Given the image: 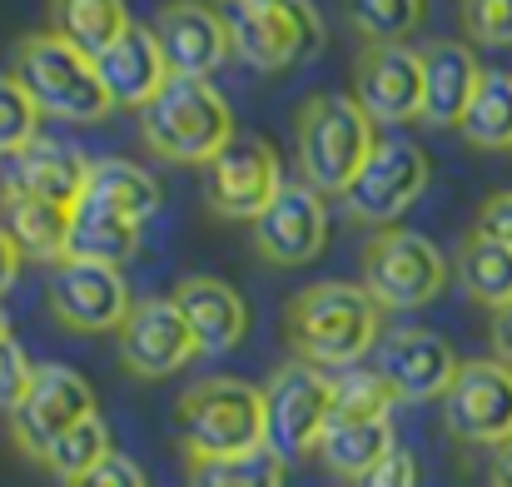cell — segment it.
<instances>
[{
  "instance_id": "5b68a950",
  "label": "cell",
  "mask_w": 512,
  "mask_h": 487,
  "mask_svg": "<svg viewBox=\"0 0 512 487\" xmlns=\"http://www.w3.org/2000/svg\"><path fill=\"white\" fill-rule=\"evenodd\" d=\"M294 150L299 179L314 194H343L378 150V135L353 95H309L294 120Z\"/></svg>"
},
{
  "instance_id": "2e32d148",
  "label": "cell",
  "mask_w": 512,
  "mask_h": 487,
  "mask_svg": "<svg viewBox=\"0 0 512 487\" xmlns=\"http://www.w3.org/2000/svg\"><path fill=\"white\" fill-rule=\"evenodd\" d=\"M353 100L373 125H408L423 115V60L408 45H363L353 60Z\"/></svg>"
},
{
  "instance_id": "e575fe53",
  "label": "cell",
  "mask_w": 512,
  "mask_h": 487,
  "mask_svg": "<svg viewBox=\"0 0 512 487\" xmlns=\"http://www.w3.org/2000/svg\"><path fill=\"white\" fill-rule=\"evenodd\" d=\"M458 20L473 45H488V50L512 45V0H458Z\"/></svg>"
},
{
  "instance_id": "f546056e",
  "label": "cell",
  "mask_w": 512,
  "mask_h": 487,
  "mask_svg": "<svg viewBox=\"0 0 512 487\" xmlns=\"http://www.w3.org/2000/svg\"><path fill=\"white\" fill-rule=\"evenodd\" d=\"M284 458L269 448L239 458H184V487H284Z\"/></svg>"
},
{
  "instance_id": "30bf717a",
  "label": "cell",
  "mask_w": 512,
  "mask_h": 487,
  "mask_svg": "<svg viewBox=\"0 0 512 487\" xmlns=\"http://www.w3.org/2000/svg\"><path fill=\"white\" fill-rule=\"evenodd\" d=\"M45 304L70 333H120L135 309L125 274L90 259H60L45 279Z\"/></svg>"
},
{
  "instance_id": "f1b7e54d",
  "label": "cell",
  "mask_w": 512,
  "mask_h": 487,
  "mask_svg": "<svg viewBox=\"0 0 512 487\" xmlns=\"http://www.w3.org/2000/svg\"><path fill=\"white\" fill-rule=\"evenodd\" d=\"M463 140L473 150H512V75L508 70H483L478 95L468 115L458 120Z\"/></svg>"
},
{
  "instance_id": "ee69618b",
  "label": "cell",
  "mask_w": 512,
  "mask_h": 487,
  "mask_svg": "<svg viewBox=\"0 0 512 487\" xmlns=\"http://www.w3.org/2000/svg\"><path fill=\"white\" fill-rule=\"evenodd\" d=\"M204 5H209V0H204Z\"/></svg>"
},
{
  "instance_id": "f35d334b",
  "label": "cell",
  "mask_w": 512,
  "mask_h": 487,
  "mask_svg": "<svg viewBox=\"0 0 512 487\" xmlns=\"http://www.w3.org/2000/svg\"><path fill=\"white\" fill-rule=\"evenodd\" d=\"M478 229H483L488 239H498V244H508L512 249V189L483 199V209H478Z\"/></svg>"
},
{
  "instance_id": "83f0119b",
  "label": "cell",
  "mask_w": 512,
  "mask_h": 487,
  "mask_svg": "<svg viewBox=\"0 0 512 487\" xmlns=\"http://www.w3.org/2000/svg\"><path fill=\"white\" fill-rule=\"evenodd\" d=\"M85 199H95V204H105V209H115V214H125V219L145 224V219L165 204V189H160V179H155L145 164H135V160H95L90 164Z\"/></svg>"
},
{
  "instance_id": "d6986e66",
  "label": "cell",
  "mask_w": 512,
  "mask_h": 487,
  "mask_svg": "<svg viewBox=\"0 0 512 487\" xmlns=\"http://www.w3.org/2000/svg\"><path fill=\"white\" fill-rule=\"evenodd\" d=\"M85 184H90V160L65 140H30L0 169V189L30 194V199H45L60 209H75L85 199Z\"/></svg>"
},
{
  "instance_id": "603a6c76",
  "label": "cell",
  "mask_w": 512,
  "mask_h": 487,
  "mask_svg": "<svg viewBox=\"0 0 512 487\" xmlns=\"http://www.w3.org/2000/svg\"><path fill=\"white\" fill-rule=\"evenodd\" d=\"M0 229L15 239V249L25 259H40L50 269L60 259H70V209H60V204L0 189Z\"/></svg>"
},
{
  "instance_id": "8d00e7d4",
  "label": "cell",
  "mask_w": 512,
  "mask_h": 487,
  "mask_svg": "<svg viewBox=\"0 0 512 487\" xmlns=\"http://www.w3.org/2000/svg\"><path fill=\"white\" fill-rule=\"evenodd\" d=\"M70 487H150V483H145V473H140V463H135V458L110 453L105 463H95L85 478H75Z\"/></svg>"
},
{
  "instance_id": "484cf974",
  "label": "cell",
  "mask_w": 512,
  "mask_h": 487,
  "mask_svg": "<svg viewBox=\"0 0 512 487\" xmlns=\"http://www.w3.org/2000/svg\"><path fill=\"white\" fill-rule=\"evenodd\" d=\"M393 448H398V443H393V423H388V418H358V423L334 418V423L324 428V438H319L324 468H329L334 478H348V483H358L368 468H378Z\"/></svg>"
},
{
  "instance_id": "d6a6232c",
  "label": "cell",
  "mask_w": 512,
  "mask_h": 487,
  "mask_svg": "<svg viewBox=\"0 0 512 487\" xmlns=\"http://www.w3.org/2000/svg\"><path fill=\"white\" fill-rule=\"evenodd\" d=\"M393 403L398 398H393V388L383 383L378 368H343V373H334V418H348V423H358V418H388Z\"/></svg>"
},
{
  "instance_id": "d4e9b609",
  "label": "cell",
  "mask_w": 512,
  "mask_h": 487,
  "mask_svg": "<svg viewBox=\"0 0 512 487\" xmlns=\"http://www.w3.org/2000/svg\"><path fill=\"white\" fill-rule=\"evenodd\" d=\"M135 254H140V224L135 219H125V214H115L95 199H80L70 209V259L125 269Z\"/></svg>"
},
{
  "instance_id": "7402d4cb",
  "label": "cell",
  "mask_w": 512,
  "mask_h": 487,
  "mask_svg": "<svg viewBox=\"0 0 512 487\" xmlns=\"http://www.w3.org/2000/svg\"><path fill=\"white\" fill-rule=\"evenodd\" d=\"M95 70H100V85H105L110 105H125V110H145L170 80V65L155 45V30H140V25L125 40H115L95 60Z\"/></svg>"
},
{
  "instance_id": "1f68e13d",
  "label": "cell",
  "mask_w": 512,
  "mask_h": 487,
  "mask_svg": "<svg viewBox=\"0 0 512 487\" xmlns=\"http://www.w3.org/2000/svg\"><path fill=\"white\" fill-rule=\"evenodd\" d=\"M115 448H110V428H105V418L95 413V418H85V423H75L70 433H60L50 448H45V468L60 478V483L70 487L75 478H85L95 463H105Z\"/></svg>"
},
{
  "instance_id": "8992f818",
  "label": "cell",
  "mask_w": 512,
  "mask_h": 487,
  "mask_svg": "<svg viewBox=\"0 0 512 487\" xmlns=\"http://www.w3.org/2000/svg\"><path fill=\"white\" fill-rule=\"evenodd\" d=\"M234 55L254 70H294L329 45L314 0H229Z\"/></svg>"
},
{
  "instance_id": "9a60e30c",
  "label": "cell",
  "mask_w": 512,
  "mask_h": 487,
  "mask_svg": "<svg viewBox=\"0 0 512 487\" xmlns=\"http://www.w3.org/2000/svg\"><path fill=\"white\" fill-rule=\"evenodd\" d=\"M373 368L383 373V383L393 388L398 403H433V398H443L453 388L463 363H458V353H453V343L443 333L403 324L378 338Z\"/></svg>"
},
{
  "instance_id": "4316f807",
  "label": "cell",
  "mask_w": 512,
  "mask_h": 487,
  "mask_svg": "<svg viewBox=\"0 0 512 487\" xmlns=\"http://www.w3.org/2000/svg\"><path fill=\"white\" fill-rule=\"evenodd\" d=\"M453 269H458V284L468 289L473 304H483L493 314L512 304V249L488 239L483 229L463 234V244L453 254Z\"/></svg>"
},
{
  "instance_id": "836d02e7",
  "label": "cell",
  "mask_w": 512,
  "mask_h": 487,
  "mask_svg": "<svg viewBox=\"0 0 512 487\" xmlns=\"http://www.w3.org/2000/svg\"><path fill=\"white\" fill-rule=\"evenodd\" d=\"M30 140H40V110L35 100L15 85V75H0V160H10L15 150H25Z\"/></svg>"
},
{
  "instance_id": "8fae6325",
  "label": "cell",
  "mask_w": 512,
  "mask_h": 487,
  "mask_svg": "<svg viewBox=\"0 0 512 487\" xmlns=\"http://www.w3.org/2000/svg\"><path fill=\"white\" fill-rule=\"evenodd\" d=\"M85 418H95V388L65 363H40L30 388H25V398L10 413V438H15V448L25 458L40 463L45 448L60 433H70L75 423H85Z\"/></svg>"
},
{
  "instance_id": "7a4b0ae2",
  "label": "cell",
  "mask_w": 512,
  "mask_h": 487,
  "mask_svg": "<svg viewBox=\"0 0 512 487\" xmlns=\"http://www.w3.org/2000/svg\"><path fill=\"white\" fill-rule=\"evenodd\" d=\"M5 70L35 100L40 115H55V120H70V125H95V120H105L115 110L110 95H105V85H100L95 60L80 55L75 45H65L50 30L20 35Z\"/></svg>"
},
{
  "instance_id": "3957f363",
  "label": "cell",
  "mask_w": 512,
  "mask_h": 487,
  "mask_svg": "<svg viewBox=\"0 0 512 487\" xmlns=\"http://www.w3.org/2000/svg\"><path fill=\"white\" fill-rule=\"evenodd\" d=\"M140 135L165 164H209L234 140V110L209 80L170 75L165 90L140 110Z\"/></svg>"
},
{
  "instance_id": "6da1fadb",
  "label": "cell",
  "mask_w": 512,
  "mask_h": 487,
  "mask_svg": "<svg viewBox=\"0 0 512 487\" xmlns=\"http://www.w3.org/2000/svg\"><path fill=\"white\" fill-rule=\"evenodd\" d=\"M378 324L383 309L363 294V284H309L289 299L284 333L299 363L314 368H358L368 348H378Z\"/></svg>"
},
{
  "instance_id": "4dcf8cb0",
  "label": "cell",
  "mask_w": 512,
  "mask_h": 487,
  "mask_svg": "<svg viewBox=\"0 0 512 487\" xmlns=\"http://www.w3.org/2000/svg\"><path fill=\"white\" fill-rule=\"evenodd\" d=\"M343 15L363 45H403L423 25L428 0H343Z\"/></svg>"
},
{
  "instance_id": "ac0fdd59",
  "label": "cell",
  "mask_w": 512,
  "mask_h": 487,
  "mask_svg": "<svg viewBox=\"0 0 512 487\" xmlns=\"http://www.w3.org/2000/svg\"><path fill=\"white\" fill-rule=\"evenodd\" d=\"M199 353L189 324L179 319L174 299H140L120 328V363L135 378H170Z\"/></svg>"
},
{
  "instance_id": "7c38bea8",
  "label": "cell",
  "mask_w": 512,
  "mask_h": 487,
  "mask_svg": "<svg viewBox=\"0 0 512 487\" xmlns=\"http://www.w3.org/2000/svg\"><path fill=\"white\" fill-rule=\"evenodd\" d=\"M284 189L279 155L259 135H234L214 160L204 164V209L214 219H259L274 194Z\"/></svg>"
},
{
  "instance_id": "ba28073f",
  "label": "cell",
  "mask_w": 512,
  "mask_h": 487,
  "mask_svg": "<svg viewBox=\"0 0 512 487\" xmlns=\"http://www.w3.org/2000/svg\"><path fill=\"white\" fill-rule=\"evenodd\" d=\"M334 418V378L314 363H284L264 383V448L284 463L319 453V438Z\"/></svg>"
},
{
  "instance_id": "cb8c5ba5",
  "label": "cell",
  "mask_w": 512,
  "mask_h": 487,
  "mask_svg": "<svg viewBox=\"0 0 512 487\" xmlns=\"http://www.w3.org/2000/svg\"><path fill=\"white\" fill-rule=\"evenodd\" d=\"M45 30L75 45L80 55L100 60L115 40L135 30L125 0H45Z\"/></svg>"
},
{
  "instance_id": "b9f144b4",
  "label": "cell",
  "mask_w": 512,
  "mask_h": 487,
  "mask_svg": "<svg viewBox=\"0 0 512 487\" xmlns=\"http://www.w3.org/2000/svg\"><path fill=\"white\" fill-rule=\"evenodd\" d=\"M488 487H512V438L493 448V463H488Z\"/></svg>"
},
{
  "instance_id": "5bb4252c",
  "label": "cell",
  "mask_w": 512,
  "mask_h": 487,
  "mask_svg": "<svg viewBox=\"0 0 512 487\" xmlns=\"http://www.w3.org/2000/svg\"><path fill=\"white\" fill-rule=\"evenodd\" d=\"M249 229H254V249H259L264 264L299 269V264H314L329 249V204L304 179H284L274 204Z\"/></svg>"
},
{
  "instance_id": "d590c367",
  "label": "cell",
  "mask_w": 512,
  "mask_h": 487,
  "mask_svg": "<svg viewBox=\"0 0 512 487\" xmlns=\"http://www.w3.org/2000/svg\"><path fill=\"white\" fill-rule=\"evenodd\" d=\"M30 378H35V363L25 358V348L10 333H0V413H15V403L25 398Z\"/></svg>"
},
{
  "instance_id": "52a82bcc",
  "label": "cell",
  "mask_w": 512,
  "mask_h": 487,
  "mask_svg": "<svg viewBox=\"0 0 512 487\" xmlns=\"http://www.w3.org/2000/svg\"><path fill=\"white\" fill-rule=\"evenodd\" d=\"M363 294L378 309H423L448 289V259L433 239L413 234V229H378L363 244Z\"/></svg>"
},
{
  "instance_id": "ab89813d",
  "label": "cell",
  "mask_w": 512,
  "mask_h": 487,
  "mask_svg": "<svg viewBox=\"0 0 512 487\" xmlns=\"http://www.w3.org/2000/svg\"><path fill=\"white\" fill-rule=\"evenodd\" d=\"M20 259H25V254H20V249H15V239L0 229V299L15 289V279H20Z\"/></svg>"
},
{
  "instance_id": "ffe728a7",
  "label": "cell",
  "mask_w": 512,
  "mask_h": 487,
  "mask_svg": "<svg viewBox=\"0 0 512 487\" xmlns=\"http://www.w3.org/2000/svg\"><path fill=\"white\" fill-rule=\"evenodd\" d=\"M418 60H423V115L418 120H428L433 130H453L478 95L483 60L463 40H428Z\"/></svg>"
},
{
  "instance_id": "44dd1931",
  "label": "cell",
  "mask_w": 512,
  "mask_h": 487,
  "mask_svg": "<svg viewBox=\"0 0 512 487\" xmlns=\"http://www.w3.org/2000/svg\"><path fill=\"white\" fill-rule=\"evenodd\" d=\"M174 309L189 324L199 353H229L244 333H249V309L239 299L234 284L214 279V274H189L174 284Z\"/></svg>"
},
{
  "instance_id": "277c9868",
  "label": "cell",
  "mask_w": 512,
  "mask_h": 487,
  "mask_svg": "<svg viewBox=\"0 0 512 487\" xmlns=\"http://www.w3.org/2000/svg\"><path fill=\"white\" fill-rule=\"evenodd\" d=\"M184 458H239L264 448V388L244 378H199L174 403Z\"/></svg>"
},
{
  "instance_id": "74e56055",
  "label": "cell",
  "mask_w": 512,
  "mask_h": 487,
  "mask_svg": "<svg viewBox=\"0 0 512 487\" xmlns=\"http://www.w3.org/2000/svg\"><path fill=\"white\" fill-rule=\"evenodd\" d=\"M353 487H418V458L408 448H393L378 468H368Z\"/></svg>"
},
{
  "instance_id": "9c48e42d",
  "label": "cell",
  "mask_w": 512,
  "mask_h": 487,
  "mask_svg": "<svg viewBox=\"0 0 512 487\" xmlns=\"http://www.w3.org/2000/svg\"><path fill=\"white\" fill-rule=\"evenodd\" d=\"M428 174H433V164L413 140H403V135L378 140V150L358 169V179L343 189V204L358 224L393 229L418 204V194L428 189Z\"/></svg>"
},
{
  "instance_id": "7bdbcfd3",
  "label": "cell",
  "mask_w": 512,
  "mask_h": 487,
  "mask_svg": "<svg viewBox=\"0 0 512 487\" xmlns=\"http://www.w3.org/2000/svg\"><path fill=\"white\" fill-rule=\"evenodd\" d=\"M0 333H10V324H5V314H0Z\"/></svg>"
},
{
  "instance_id": "e0dca14e",
  "label": "cell",
  "mask_w": 512,
  "mask_h": 487,
  "mask_svg": "<svg viewBox=\"0 0 512 487\" xmlns=\"http://www.w3.org/2000/svg\"><path fill=\"white\" fill-rule=\"evenodd\" d=\"M155 45H160L170 75H189V80H209L234 55L229 20L204 0H170L155 15Z\"/></svg>"
},
{
  "instance_id": "4fadbf2b",
  "label": "cell",
  "mask_w": 512,
  "mask_h": 487,
  "mask_svg": "<svg viewBox=\"0 0 512 487\" xmlns=\"http://www.w3.org/2000/svg\"><path fill=\"white\" fill-rule=\"evenodd\" d=\"M443 428L468 448H498L512 438V368L498 358H468L443 393Z\"/></svg>"
},
{
  "instance_id": "60d3db41",
  "label": "cell",
  "mask_w": 512,
  "mask_h": 487,
  "mask_svg": "<svg viewBox=\"0 0 512 487\" xmlns=\"http://www.w3.org/2000/svg\"><path fill=\"white\" fill-rule=\"evenodd\" d=\"M493 358L512 368V304L493 314Z\"/></svg>"
}]
</instances>
